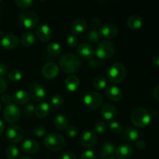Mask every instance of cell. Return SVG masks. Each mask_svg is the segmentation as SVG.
Masks as SVG:
<instances>
[{
	"instance_id": "1",
	"label": "cell",
	"mask_w": 159,
	"mask_h": 159,
	"mask_svg": "<svg viewBox=\"0 0 159 159\" xmlns=\"http://www.w3.org/2000/svg\"><path fill=\"white\" fill-rule=\"evenodd\" d=\"M60 68L64 72L68 74H73L79 70L81 67V61L77 55L71 53H68L61 56L59 60Z\"/></svg>"
},
{
	"instance_id": "2",
	"label": "cell",
	"mask_w": 159,
	"mask_h": 159,
	"mask_svg": "<svg viewBox=\"0 0 159 159\" xmlns=\"http://www.w3.org/2000/svg\"><path fill=\"white\" fill-rule=\"evenodd\" d=\"M130 120L137 127L143 128L149 125L152 117L149 112L144 107H137L132 111Z\"/></svg>"
},
{
	"instance_id": "3",
	"label": "cell",
	"mask_w": 159,
	"mask_h": 159,
	"mask_svg": "<svg viewBox=\"0 0 159 159\" xmlns=\"http://www.w3.org/2000/svg\"><path fill=\"white\" fill-rule=\"evenodd\" d=\"M65 144L63 136L57 133L48 134L44 138V145L47 149L51 152H58L61 150Z\"/></svg>"
},
{
	"instance_id": "4",
	"label": "cell",
	"mask_w": 159,
	"mask_h": 159,
	"mask_svg": "<svg viewBox=\"0 0 159 159\" xmlns=\"http://www.w3.org/2000/svg\"><path fill=\"white\" fill-rule=\"evenodd\" d=\"M115 48H116V47H115L113 42L109 40H102L97 45V48L96 50V56L100 60L110 58L114 54Z\"/></svg>"
},
{
	"instance_id": "5",
	"label": "cell",
	"mask_w": 159,
	"mask_h": 159,
	"mask_svg": "<svg viewBox=\"0 0 159 159\" xmlns=\"http://www.w3.org/2000/svg\"><path fill=\"white\" fill-rule=\"evenodd\" d=\"M126 74L125 67L120 63H115L109 68L108 78L112 83L119 84L124 80Z\"/></svg>"
},
{
	"instance_id": "6",
	"label": "cell",
	"mask_w": 159,
	"mask_h": 159,
	"mask_svg": "<svg viewBox=\"0 0 159 159\" xmlns=\"http://www.w3.org/2000/svg\"><path fill=\"white\" fill-rule=\"evenodd\" d=\"M83 102L84 105L89 110H97L102 106L103 98L99 93L91 92L84 96Z\"/></svg>"
},
{
	"instance_id": "7",
	"label": "cell",
	"mask_w": 159,
	"mask_h": 159,
	"mask_svg": "<svg viewBox=\"0 0 159 159\" xmlns=\"http://www.w3.org/2000/svg\"><path fill=\"white\" fill-rule=\"evenodd\" d=\"M19 19L22 24L26 28H29V29L35 28L39 21L37 14L30 10H24L20 12Z\"/></svg>"
},
{
	"instance_id": "8",
	"label": "cell",
	"mask_w": 159,
	"mask_h": 159,
	"mask_svg": "<svg viewBox=\"0 0 159 159\" xmlns=\"http://www.w3.org/2000/svg\"><path fill=\"white\" fill-rule=\"evenodd\" d=\"M2 115L3 118L6 122L13 124L20 120V116H21V111L16 104L11 103L6 106L4 110H3Z\"/></svg>"
},
{
	"instance_id": "9",
	"label": "cell",
	"mask_w": 159,
	"mask_h": 159,
	"mask_svg": "<svg viewBox=\"0 0 159 159\" xmlns=\"http://www.w3.org/2000/svg\"><path fill=\"white\" fill-rule=\"evenodd\" d=\"M6 137L9 141L12 143H19L23 139L24 131L22 127L17 125L9 126L6 130Z\"/></svg>"
},
{
	"instance_id": "10",
	"label": "cell",
	"mask_w": 159,
	"mask_h": 159,
	"mask_svg": "<svg viewBox=\"0 0 159 159\" xmlns=\"http://www.w3.org/2000/svg\"><path fill=\"white\" fill-rule=\"evenodd\" d=\"M30 96L36 102L42 101L46 96L44 86L39 82H34L30 87Z\"/></svg>"
},
{
	"instance_id": "11",
	"label": "cell",
	"mask_w": 159,
	"mask_h": 159,
	"mask_svg": "<svg viewBox=\"0 0 159 159\" xmlns=\"http://www.w3.org/2000/svg\"><path fill=\"white\" fill-rule=\"evenodd\" d=\"M99 33L104 38L113 39L118 35V28L114 24L106 23L99 27Z\"/></svg>"
},
{
	"instance_id": "12",
	"label": "cell",
	"mask_w": 159,
	"mask_h": 159,
	"mask_svg": "<svg viewBox=\"0 0 159 159\" xmlns=\"http://www.w3.org/2000/svg\"><path fill=\"white\" fill-rule=\"evenodd\" d=\"M59 74V68L54 62H48L42 68V75L47 79H53Z\"/></svg>"
},
{
	"instance_id": "13",
	"label": "cell",
	"mask_w": 159,
	"mask_h": 159,
	"mask_svg": "<svg viewBox=\"0 0 159 159\" xmlns=\"http://www.w3.org/2000/svg\"><path fill=\"white\" fill-rule=\"evenodd\" d=\"M1 44L5 49H15L20 44V39L17 36L13 34H6L2 37Z\"/></svg>"
},
{
	"instance_id": "14",
	"label": "cell",
	"mask_w": 159,
	"mask_h": 159,
	"mask_svg": "<svg viewBox=\"0 0 159 159\" xmlns=\"http://www.w3.org/2000/svg\"><path fill=\"white\" fill-rule=\"evenodd\" d=\"M97 141V135L94 131L89 130L84 132L81 137V144L85 148H90L96 144Z\"/></svg>"
},
{
	"instance_id": "15",
	"label": "cell",
	"mask_w": 159,
	"mask_h": 159,
	"mask_svg": "<svg viewBox=\"0 0 159 159\" xmlns=\"http://www.w3.org/2000/svg\"><path fill=\"white\" fill-rule=\"evenodd\" d=\"M77 53L82 58L89 60L93 58L94 55V48L90 43H82L78 46Z\"/></svg>"
},
{
	"instance_id": "16",
	"label": "cell",
	"mask_w": 159,
	"mask_h": 159,
	"mask_svg": "<svg viewBox=\"0 0 159 159\" xmlns=\"http://www.w3.org/2000/svg\"><path fill=\"white\" fill-rule=\"evenodd\" d=\"M52 32L50 26L47 24H41L37 26L36 36L42 42H48L51 38Z\"/></svg>"
},
{
	"instance_id": "17",
	"label": "cell",
	"mask_w": 159,
	"mask_h": 159,
	"mask_svg": "<svg viewBox=\"0 0 159 159\" xmlns=\"http://www.w3.org/2000/svg\"><path fill=\"white\" fill-rule=\"evenodd\" d=\"M40 149V145L38 142L35 140L27 139L23 141L21 144V150L24 153L28 155H34L36 154Z\"/></svg>"
},
{
	"instance_id": "18",
	"label": "cell",
	"mask_w": 159,
	"mask_h": 159,
	"mask_svg": "<svg viewBox=\"0 0 159 159\" xmlns=\"http://www.w3.org/2000/svg\"><path fill=\"white\" fill-rule=\"evenodd\" d=\"M69 28L74 35L82 34L87 29V22L82 18L75 19L71 22Z\"/></svg>"
},
{
	"instance_id": "19",
	"label": "cell",
	"mask_w": 159,
	"mask_h": 159,
	"mask_svg": "<svg viewBox=\"0 0 159 159\" xmlns=\"http://www.w3.org/2000/svg\"><path fill=\"white\" fill-rule=\"evenodd\" d=\"M115 155L118 159H129L133 155V149L129 144H123L116 148Z\"/></svg>"
},
{
	"instance_id": "20",
	"label": "cell",
	"mask_w": 159,
	"mask_h": 159,
	"mask_svg": "<svg viewBox=\"0 0 159 159\" xmlns=\"http://www.w3.org/2000/svg\"><path fill=\"white\" fill-rule=\"evenodd\" d=\"M101 114L107 120H113L117 115L116 108L111 103H106L102 106L101 110Z\"/></svg>"
},
{
	"instance_id": "21",
	"label": "cell",
	"mask_w": 159,
	"mask_h": 159,
	"mask_svg": "<svg viewBox=\"0 0 159 159\" xmlns=\"http://www.w3.org/2000/svg\"><path fill=\"white\" fill-rule=\"evenodd\" d=\"M106 96L112 101H119L122 98V92L116 85H109L106 88Z\"/></svg>"
},
{
	"instance_id": "22",
	"label": "cell",
	"mask_w": 159,
	"mask_h": 159,
	"mask_svg": "<svg viewBox=\"0 0 159 159\" xmlns=\"http://www.w3.org/2000/svg\"><path fill=\"white\" fill-rule=\"evenodd\" d=\"M65 87L68 89V91L73 93L75 92L80 85L79 78L75 75H69L65 79Z\"/></svg>"
},
{
	"instance_id": "23",
	"label": "cell",
	"mask_w": 159,
	"mask_h": 159,
	"mask_svg": "<svg viewBox=\"0 0 159 159\" xmlns=\"http://www.w3.org/2000/svg\"><path fill=\"white\" fill-rule=\"evenodd\" d=\"M12 100L18 105H23L27 103L30 100V94L25 90H18L15 92L12 96Z\"/></svg>"
},
{
	"instance_id": "24",
	"label": "cell",
	"mask_w": 159,
	"mask_h": 159,
	"mask_svg": "<svg viewBox=\"0 0 159 159\" xmlns=\"http://www.w3.org/2000/svg\"><path fill=\"white\" fill-rule=\"evenodd\" d=\"M53 124L57 130H66L67 127H68V120L65 115L57 114L54 116L53 120Z\"/></svg>"
},
{
	"instance_id": "25",
	"label": "cell",
	"mask_w": 159,
	"mask_h": 159,
	"mask_svg": "<svg viewBox=\"0 0 159 159\" xmlns=\"http://www.w3.org/2000/svg\"><path fill=\"white\" fill-rule=\"evenodd\" d=\"M127 25L130 30H138L142 26L143 19L138 15H133L127 20Z\"/></svg>"
},
{
	"instance_id": "26",
	"label": "cell",
	"mask_w": 159,
	"mask_h": 159,
	"mask_svg": "<svg viewBox=\"0 0 159 159\" xmlns=\"http://www.w3.org/2000/svg\"><path fill=\"white\" fill-rule=\"evenodd\" d=\"M35 40L36 37L34 33L32 31H26V32L22 34L20 43L23 47L30 48V47L33 46L34 44Z\"/></svg>"
},
{
	"instance_id": "27",
	"label": "cell",
	"mask_w": 159,
	"mask_h": 159,
	"mask_svg": "<svg viewBox=\"0 0 159 159\" xmlns=\"http://www.w3.org/2000/svg\"><path fill=\"white\" fill-rule=\"evenodd\" d=\"M123 138L127 142H134L138 141L139 138V133L133 127H127L123 131Z\"/></svg>"
},
{
	"instance_id": "28",
	"label": "cell",
	"mask_w": 159,
	"mask_h": 159,
	"mask_svg": "<svg viewBox=\"0 0 159 159\" xmlns=\"http://www.w3.org/2000/svg\"><path fill=\"white\" fill-rule=\"evenodd\" d=\"M116 148L114 144L111 142H106L102 144L100 151V157L102 158L107 159L111 157L115 153Z\"/></svg>"
},
{
	"instance_id": "29",
	"label": "cell",
	"mask_w": 159,
	"mask_h": 159,
	"mask_svg": "<svg viewBox=\"0 0 159 159\" xmlns=\"http://www.w3.org/2000/svg\"><path fill=\"white\" fill-rule=\"evenodd\" d=\"M51 111V106L48 102H42L35 108L34 113L38 118H44L48 116Z\"/></svg>"
},
{
	"instance_id": "30",
	"label": "cell",
	"mask_w": 159,
	"mask_h": 159,
	"mask_svg": "<svg viewBox=\"0 0 159 159\" xmlns=\"http://www.w3.org/2000/svg\"><path fill=\"white\" fill-rule=\"evenodd\" d=\"M93 85L96 89L102 90L105 88H107V79L106 76L102 75H97L94 79H93Z\"/></svg>"
},
{
	"instance_id": "31",
	"label": "cell",
	"mask_w": 159,
	"mask_h": 159,
	"mask_svg": "<svg viewBox=\"0 0 159 159\" xmlns=\"http://www.w3.org/2000/svg\"><path fill=\"white\" fill-rule=\"evenodd\" d=\"M47 51L48 54L51 56H58L61 54L62 51L61 46L57 42H52L50 43L47 46Z\"/></svg>"
},
{
	"instance_id": "32",
	"label": "cell",
	"mask_w": 159,
	"mask_h": 159,
	"mask_svg": "<svg viewBox=\"0 0 159 159\" xmlns=\"http://www.w3.org/2000/svg\"><path fill=\"white\" fill-rule=\"evenodd\" d=\"M6 155L8 159H16L19 155V149L16 145H10L6 148Z\"/></svg>"
},
{
	"instance_id": "33",
	"label": "cell",
	"mask_w": 159,
	"mask_h": 159,
	"mask_svg": "<svg viewBox=\"0 0 159 159\" xmlns=\"http://www.w3.org/2000/svg\"><path fill=\"white\" fill-rule=\"evenodd\" d=\"M8 78L12 82H19L23 79V74L21 71L18 69H12L11 70L8 75Z\"/></svg>"
},
{
	"instance_id": "34",
	"label": "cell",
	"mask_w": 159,
	"mask_h": 159,
	"mask_svg": "<svg viewBox=\"0 0 159 159\" xmlns=\"http://www.w3.org/2000/svg\"><path fill=\"white\" fill-rule=\"evenodd\" d=\"M87 37H88V40L89 41L93 42V43H96V42H98L100 40L101 36L97 30H93L89 31V33L87 35Z\"/></svg>"
},
{
	"instance_id": "35",
	"label": "cell",
	"mask_w": 159,
	"mask_h": 159,
	"mask_svg": "<svg viewBox=\"0 0 159 159\" xmlns=\"http://www.w3.org/2000/svg\"><path fill=\"white\" fill-rule=\"evenodd\" d=\"M109 127H110V130L113 133L120 134L123 131V126L121 125L120 123L116 122V121H113V122L110 123Z\"/></svg>"
},
{
	"instance_id": "36",
	"label": "cell",
	"mask_w": 159,
	"mask_h": 159,
	"mask_svg": "<svg viewBox=\"0 0 159 159\" xmlns=\"http://www.w3.org/2000/svg\"><path fill=\"white\" fill-rule=\"evenodd\" d=\"M94 129L96 133L102 134H104L107 130V126L104 122L99 121V122H97L95 124Z\"/></svg>"
},
{
	"instance_id": "37",
	"label": "cell",
	"mask_w": 159,
	"mask_h": 159,
	"mask_svg": "<svg viewBox=\"0 0 159 159\" xmlns=\"http://www.w3.org/2000/svg\"><path fill=\"white\" fill-rule=\"evenodd\" d=\"M66 42L68 46L71 48H75L79 44V38L76 35L71 34V35L68 36V38L66 39Z\"/></svg>"
},
{
	"instance_id": "38",
	"label": "cell",
	"mask_w": 159,
	"mask_h": 159,
	"mask_svg": "<svg viewBox=\"0 0 159 159\" xmlns=\"http://www.w3.org/2000/svg\"><path fill=\"white\" fill-rule=\"evenodd\" d=\"M64 102V97L61 96V95L57 94L55 96H54L51 99V103L54 107H61V106L63 104Z\"/></svg>"
},
{
	"instance_id": "39",
	"label": "cell",
	"mask_w": 159,
	"mask_h": 159,
	"mask_svg": "<svg viewBox=\"0 0 159 159\" xmlns=\"http://www.w3.org/2000/svg\"><path fill=\"white\" fill-rule=\"evenodd\" d=\"M15 4L20 8L27 9L32 6L33 1L32 0H16Z\"/></svg>"
},
{
	"instance_id": "40",
	"label": "cell",
	"mask_w": 159,
	"mask_h": 159,
	"mask_svg": "<svg viewBox=\"0 0 159 159\" xmlns=\"http://www.w3.org/2000/svg\"><path fill=\"white\" fill-rule=\"evenodd\" d=\"M46 128L43 127V126H37V127L34 128V134L37 138H42V137H43L46 134Z\"/></svg>"
},
{
	"instance_id": "41",
	"label": "cell",
	"mask_w": 159,
	"mask_h": 159,
	"mask_svg": "<svg viewBox=\"0 0 159 159\" xmlns=\"http://www.w3.org/2000/svg\"><path fill=\"white\" fill-rule=\"evenodd\" d=\"M66 130L67 134H68L70 138H75L79 135V130L75 126H69V127H67Z\"/></svg>"
},
{
	"instance_id": "42",
	"label": "cell",
	"mask_w": 159,
	"mask_h": 159,
	"mask_svg": "<svg viewBox=\"0 0 159 159\" xmlns=\"http://www.w3.org/2000/svg\"><path fill=\"white\" fill-rule=\"evenodd\" d=\"M34 111H35V107H34V104L29 103L25 106L24 115L26 116H32L33 113H34Z\"/></svg>"
},
{
	"instance_id": "43",
	"label": "cell",
	"mask_w": 159,
	"mask_h": 159,
	"mask_svg": "<svg viewBox=\"0 0 159 159\" xmlns=\"http://www.w3.org/2000/svg\"><path fill=\"white\" fill-rule=\"evenodd\" d=\"M81 159H96V155L93 151L87 150L82 153Z\"/></svg>"
},
{
	"instance_id": "44",
	"label": "cell",
	"mask_w": 159,
	"mask_h": 159,
	"mask_svg": "<svg viewBox=\"0 0 159 159\" xmlns=\"http://www.w3.org/2000/svg\"><path fill=\"white\" fill-rule=\"evenodd\" d=\"M103 65V61L102 60H96V59H93V60L89 61V66L91 68L96 69V68H99Z\"/></svg>"
},
{
	"instance_id": "45",
	"label": "cell",
	"mask_w": 159,
	"mask_h": 159,
	"mask_svg": "<svg viewBox=\"0 0 159 159\" xmlns=\"http://www.w3.org/2000/svg\"><path fill=\"white\" fill-rule=\"evenodd\" d=\"M91 26L93 28V30H96L101 26V20L98 17H93L91 20Z\"/></svg>"
},
{
	"instance_id": "46",
	"label": "cell",
	"mask_w": 159,
	"mask_h": 159,
	"mask_svg": "<svg viewBox=\"0 0 159 159\" xmlns=\"http://www.w3.org/2000/svg\"><path fill=\"white\" fill-rule=\"evenodd\" d=\"M1 99H2V101L3 103H5L6 105L11 104V101L12 100V99L11 98L10 95L7 94V93H4V94H2Z\"/></svg>"
},
{
	"instance_id": "47",
	"label": "cell",
	"mask_w": 159,
	"mask_h": 159,
	"mask_svg": "<svg viewBox=\"0 0 159 159\" xmlns=\"http://www.w3.org/2000/svg\"><path fill=\"white\" fill-rule=\"evenodd\" d=\"M6 88H7V84H6V80L2 77H0V94L4 93Z\"/></svg>"
},
{
	"instance_id": "48",
	"label": "cell",
	"mask_w": 159,
	"mask_h": 159,
	"mask_svg": "<svg viewBox=\"0 0 159 159\" xmlns=\"http://www.w3.org/2000/svg\"><path fill=\"white\" fill-rule=\"evenodd\" d=\"M61 159H76V156L72 152H67L62 155Z\"/></svg>"
},
{
	"instance_id": "49",
	"label": "cell",
	"mask_w": 159,
	"mask_h": 159,
	"mask_svg": "<svg viewBox=\"0 0 159 159\" xmlns=\"http://www.w3.org/2000/svg\"><path fill=\"white\" fill-rule=\"evenodd\" d=\"M135 145H136V148L138 150H144L146 148L145 142H144V141H142V140H138V141H136Z\"/></svg>"
},
{
	"instance_id": "50",
	"label": "cell",
	"mask_w": 159,
	"mask_h": 159,
	"mask_svg": "<svg viewBox=\"0 0 159 159\" xmlns=\"http://www.w3.org/2000/svg\"><path fill=\"white\" fill-rule=\"evenodd\" d=\"M8 67L6 64L1 63L0 64V77H2L7 73Z\"/></svg>"
},
{
	"instance_id": "51",
	"label": "cell",
	"mask_w": 159,
	"mask_h": 159,
	"mask_svg": "<svg viewBox=\"0 0 159 159\" xmlns=\"http://www.w3.org/2000/svg\"><path fill=\"white\" fill-rule=\"evenodd\" d=\"M153 96L157 101L159 102V84L154 88L153 89Z\"/></svg>"
},
{
	"instance_id": "52",
	"label": "cell",
	"mask_w": 159,
	"mask_h": 159,
	"mask_svg": "<svg viewBox=\"0 0 159 159\" xmlns=\"http://www.w3.org/2000/svg\"><path fill=\"white\" fill-rule=\"evenodd\" d=\"M152 63L155 66L159 67V55H156L152 59Z\"/></svg>"
},
{
	"instance_id": "53",
	"label": "cell",
	"mask_w": 159,
	"mask_h": 159,
	"mask_svg": "<svg viewBox=\"0 0 159 159\" xmlns=\"http://www.w3.org/2000/svg\"><path fill=\"white\" fill-rule=\"evenodd\" d=\"M4 129H5L4 123H3L2 121L0 120V135L3 133V131H4Z\"/></svg>"
},
{
	"instance_id": "54",
	"label": "cell",
	"mask_w": 159,
	"mask_h": 159,
	"mask_svg": "<svg viewBox=\"0 0 159 159\" xmlns=\"http://www.w3.org/2000/svg\"><path fill=\"white\" fill-rule=\"evenodd\" d=\"M19 159H32V158H30V157L25 156V157H22V158H19Z\"/></svg>"
},
{
	"instance_id": "55",
	"label": "cell",
	"mask_w": 159,
	"mask_h": 159,
	"mask_svg": "<svg viewBox=\"0 0 159 159\" xmlns=\"http://www.w3.org/2000/svg\"><path fill=\"white\" fill-rule=\"evenodd\" d=\"M107 159H116L115 158H113V157H110V158H107Z\"/></svg>"
},
{
	"instance_id": "56",
	"label": "cell",
	"mask_w": 159,
	"mask_h": 159,
	"mask_svg": "<svg viewBox=\"0 0 159 159\" xmlns=\"http://www.w3.org/2000/svg\"><path fill=\"white\" fill-rule=\"evenodd\" d=\"M0 110H1V103H0Z\"/></svg>"
}]
</instances>
